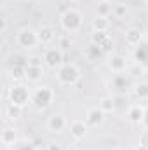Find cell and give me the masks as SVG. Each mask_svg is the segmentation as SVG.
I'll return each instance as SVG.
<instances>
[{
  "label": "cell",
  "mask_w": 148,
  "mask_h": 150,
  "mask_svg": "<svg viewBox=\"0 0 148 150\" xmlns=\"http://www.w3.org/2000/svg\"><path fill=\"white\" fill-rule=\"evenodd\" d=\"M61 26H63V30H66L70 33L78 32L82 28V16H80V12L75 11V9H68L66 12H63V16H61Z\"/></svg>",
  "instance_id": "cell-1"
},
{
  "label": "cell",
  "mask_w": 148,
  "mask_h": 150,
  "mask_svg": "<svg viewBox=\"0 0 148 150\" xmlns=\"http://www.w3.org/2000/svg\"><path fill=\"white\" fill-rule=\"evenodd\" d=\"M58 79L65 86H73L75 82H78V79H80V72H78V68L75 65H65V67L59 68Z\"/></svg>",
  "instance_id": "cell-2"
},
{
  "label": "cell",
  "mask_w": 148,
  "mask_h": 150,
  "mask_svg": "<svg viewBox=\"0 0 148 150\" xmlns=\"http://www.w3.org/2000/svg\"><path fill=\"white\" fill-rule=\"evenodd\" d=\"M33 100H35V105L38 108H45L52 103L54 100V93L49 86H40L35 89V94H33Z\"/></svg>",
  "instance_id": "cell-3"
},
{
  "label": "cell",
  "mask_w": 148,
  "mask_h": 150,
  "mask_svg": "<svg viewBox=\"0 0 148 150\" xmlns=\"http://www.w3.org/2000/svg\"><path fill=\"white\" fill-rule=\"evenodd\" d=\"M9 100H11V103H14V105L25 107V105L30 101V91H28V87H25V86H21V84L11 87V91H9Z\"/></svg>",
  "instance_id": "cell-4"
},
{
  "label": "cell",
  "mask_w": 148,
  "mask_h": 150,
  "mask_svg": "<svg viewBox=\"0 0 148 150\" xmlns=\"http://www.w3.org/2000/svg\"><path fill=\"white\" fill-rule=\"evenodd\" d=\"M18 44L23 49H33L38 44V35L37 32H33L32 28H23L18 33Z\"/></svg>",
  "instance_id": "cell-5"
},
{
  "label": "cell",
  "mask_w": 148,
  "mask_h": 150,
  "mask_svg": "<svg viewBox=\"0 0 148 150\" xmlns=\"http://www.w3.org/2000/svg\"><path fill=\"white\" fill-rule=\"evenodd\" d=\"M44 61L49 68H58L63 61V51L59 47H52V49H47L45 54H44Z\"/></svg>",
  "instance_id": "cell-6"
},
{
  "label": "cell",
  "mask_w": 148,
  "mask_h": 150,
  "mask_svg": "<svg viewBox=\"0 0 148 150\" xmlns=\"http://www.w3.org/2000/svg\"><path fill=\"white\" fill-rule=\"evenodd\" d=\"M87 133V122L84 120H73L70 124V134L73 140H82Z\"/></svg>",
  "instance_id": "cell-7"
},
{
  "label": "cell",
  "mask_w": 148,
  "mask_h": 150,
  "mask_svg": "<svg viewBox=\"0 0 148 150\" xmlns=\"http://www.w3.org/2000/svg\"><path fill=\"white\" fill-rule=\"evenodd\" d=\"M145 117H147V113H145V108H143L141 105H132V107H129V110H127V119H129L131 122L140 124V122L145 120Z\"/></svg>",
  "instance_id": "cell-8"
},
{
  "label": "cell",
  "mask_w": 148,
  "mask_h": 150,
  "mask_svg": "<svg viewBox=\"0 0 148 150\" xmlns=\"http://www.w3.org/2000/svg\"><path fill=\"white\" fill-rule=\"evenodd\" d=\"M103 120H105V112L101 108H91L87 112V115H85V122L89 126H94V127L103 124Z\"/></svg>",
  "instance_id": "cell-9"
},
{
  "label": "cell",
  "mask_w": 148,
  "mask_h": 150,
  "mask_svg": "<svg viewBox=\"0 0 148 150\" xmlns=\"http://www.w3.org/2000/svg\"><path fill=\"white\" fill-rule=\"evenodd\" d=\"M37 35H38V44H51L56 37V32H54L52 26H40Z\"/></svg>",
  "instance_id": "cell-10"
},
{
  "label": "cell",
  "mask_w": 148,
  "mask_h": 150,
  "mask_svg": "<svg viewBox=\"0 0 148 150\" xmlns=\"http://www.w3.org/2000/svg\"><path fill=\"white\" fill-rule=\"evenodd\" d=\"M47 126H49V131H52V133H61V131L66 127V119H65L63 115H52V117L49 119Z\"/></svg>",
  "instance_id": "cell-11"
},
{
  "label": "cell",
  "mask_w": 148,
  "mask_h": 150,
  "mask_svg": "<svg viewBox=\"0 0 148 150\" xmlns=\"http://www.w3.org/2000/svg\"><path fill=\"white\" fill-rule=\"evenodd\" d=\"M108 67L111 68V72L122 74V72L125 70V58H122V56H118V54L111 56L110 59H108Z\"/></svg>",
  "instance_id": "cell-12"
},
{
  "label": "cell",
  "mask_w": 148,
  "mask_h": 150,
  "mask_svg": "<svg viewBox=\"0 0 148 150\" xmlns=\"http://www.w3.org/2000/svg\"><path fill=\"white\" fill-rule=\"evenodd\" d=\"M141 32L138 30V28H129L127 32H125V42L129 44V45H140V42H141Z\"/></svg>",
  "instance_id": "cell-13"
},
{
  "label": "cell",
  "mask_w": 148,
  "mask_h": 150,
  "mask_svg": "<svg viewBox=\"0 0 148 150\" xmlns=\"http://www.w3.org/2000/svg\"><path fill=\"white\" fill-rule=\"evenodd\" d=\"M42 77H44V70H42V67H30V65H26V79H28V80H32V82H38Z\"/></svg>",
  "instance_id": "cell-14"
},
{
  "label": "cell",
  "mask_w": 148,
  "mask_h": 150,
  "mask_svg": "<svg viewBox=\"0 0 148 150\" xmlns=\"http://www.w3.org/2000/svg\"><path fill=\"white\" fill-rule=\"evenodd\" d=\"M0 140H2V143L4 145H14V142H16V131L12 129V127H5L4 131H2V136H0Z\"/></svg>",
  "instance_id": "cell-15"
},
{
  "label": "cell",
  "mask_w": 148,
  "mask_h": 150,
  "mask_svg": "<svg viewBox=\"0 0 148 150\" xmlns=\"http://www.w3.org/2000/svg\"><path fill=\"white\" fill-rule=\"evenodd\" d=\"M110 26V21L108 18H101V16H96V19L92 21V28L94 32H106Z\"/></svg>",
  "instance_id": "cell-16"
},
{
  "label": "cell",
  "mask_w": 148,
  "mask_h": 150,
  "mask_svg": "<svg viewBox=\"0 0 148 150\" xmlns=\"http://www.w3.org/2000/svg\"><path fill=\"white\" fill-rule=\"evenodd\" d=\"M96 11H98V16H101V18H108V16L111 14V5H110V2H105V0H101V2L98 4Z\"/></svg>",
  "instance_id": "cell-17"
},
{
  "label": "cell",
  "mask_w": 148,
  "mask_h": 150,
  "mask_svg": "<svg viewBox=\"0 0 148 150\" xmlns=\"http://www.w3.org/2000/svg\"><path fill=\"white\" fill-rule=\"evenodd\" d=\"M99 108L103 110L105 113H110L115 110V101L108 98V96H105V98H101V101H99Z\"/></svg>",
  "instance_id": "cell-18"
},
{
  "label": "cell",
  "mask_w": 148,
  "mask_h": 150,
  "mask_svg": "<svg viewBox=\"0 0 148 150\" xmlns=\"http://www.w3.org/2000/svg\"><path fill=\"white\" fill-rule=\"evenodd\" d=\"M134 96L140 100H148V84H138L134 87Z\"/></svg>",
  "instance_id": "cell-19"
},
{
  "label": "cell",
  "mask_w": 148,
  "mask_h": 150,
  "mask_svg": "<svg viewBox=\"0 0 148 150\" xmlns=\"http://www.w3.org/2000/svg\"><path fill=\"white\" fill-rule=\"evenodd\" d=\"M21 113H23V107L14 105V103H9V107H7V115H9L11 119H18V117H21Z\"/></svg>",
  "instance_id": "cell-20"
},
{
  "label": "cell",
  "mask_w": 148,
  "mask_h": 150,
  "mask_svg": "<svg viewBox=\"0 0 148 150\" xmlns=\"http://www.w3.org/2000/svg\"><path fill=\"white\" fill-rule=\"evenodd\" d=\"M106 38H110L106 32H94V33H92V37H91V42H92V44H96V45H101Z\"/></svg>",
  "instance_id": "cell-21"
},
{
  "label": "cell",
  "mask_w": 148,
  "mask_h": 150,
  "mask_svg": "<svg viewBox=\"0 0 148 150\" xmlns=\"http://www.w3.org/2000/svg\"><path fill=\"white\" fill-rule=\"evenodd\" d=\"M25 77H26V67L16 65V67L12 68V79H14V80H21V79H25Z\"/></svg>",
  "instance_id": "cell-22"
},
{
  "label": "cell",
  "mask_w": 148,
  "mask_h": 150,
  "mask_svg": "<svg viewBox=\"0 0 148 150\" xmlns=\"http://www.w3.org/2000/svg\"><path fill=\"white\" fill-rule=\"evenodd\" d=\"M101 54V47L96 45V44H91L89 49H87V58H98Z\"/></svg>",
  "instance_id": "cell-23"
},
{
  "label": "cell",
  "mask_w": 148,
  "mask_h": 150,
  "mask_svg": "<svg viewBox=\"0 0 148 150\" xmlns=\"http://www.w3.org/2000/svg\"><path fill=\"white\" fill-rule=\"evenodd\" d=\"M113 12H115V16H117V18H124V16L127 14V7H125L124 4H118V5H115Z\"/></svg>",
  "instance_id": "cell-24"
},
{
  "label": "cell",
  "mask_w": 148,
  "mask_h": 150,
  "mask_svg": "<svg viewBox=\"0 0 148 150\" xmlns=\"http://www.w3.org/2000/svg\"><path fill=\"white\" fill-rule=\"evenodd\" d=\"M42 61H44V59H42L40 56H32V58L28 59V65H30V67H42Z\"/></svg>",
  "instance_id": "cell-25"
},
{
  "label": "cell",
  "mask_w": 148,
  "mask_h": 150,
  "mask_svg": "<svg viewBox=\"0 0 148 150\" xmlns=\"http://www.w3.org/2000/svg\"><path fill=\"white\" fill-rule=\"evenodd\" d=\"M70 47V40L68 38H59V49H68Z\"/></svg>",
  "instance_id": "cell-26"
},
{
  "label": "cell",
  "mask_w": 148,
  "mask_h": 150,
  "mask_svg": "<svg viewBox=\"0 0 148 150\" xmlns=\"http://www.w3.org/2000/svg\"><path fill=\"white\" fill-rule=\"evenodd\" d=\"M140 145H145V147H148V131H145V133L140 136Z\"/></svg>",
  "instance_id": "cell-27"
},
{
  "label": "cell",
  "mask_w": 148,
  "mask_h": 150,
  "mask_svg": "<svg viewBox=\"0 0 148 150\" xmlns=\"http://www.w3.org/2000/svg\"><path fill=\"white\" fill-rule=\"evenodd\" d=\"M99 47H101L103 51H110V47H111V40H110V38H106V40H105V42H103V44H101Z\"/></svg>",
  "instance_id": "cell-28"
},
{
  "label": "cell",
  "mask_w": 148,
  "mask_h": 150,
  "mask_svg": "<svg viewBox=\"0 0 148 150\" xmlns=\"http://www.w3.org/2000/svg\"><path fill=\"white\" fill-rule=\"evenodd\" d=\"M5 30H7V19H5V18H2V21H0V32H2V33H5Z\"/></svg>",
  "instance_id": "cell-29"
},
{
  "label": "cell",
  "mask_w": 148,
  "mask_h": 150,
  "mask_svg": "<svg viewBox=\"0 0 148 150\" xmlns=\"http://www.w3.org/2000/svg\"><path fill=\"white\" fill-rule=\"evenodd\" d=\"M47 150H61V147L56 143H51V145H47Z\"/></svg>",
  "instance_id": "cell-30"
},
{
  "label": "cell",
  "mask_w": 148,
  "mask_h": 150,
  "mask_svg": "<svg viewBox=\"0 0 148 150\" xmlns=\"http://www.w3.org/2000/svg\"><path fill=\"white\" fill-rule=\"evenodd\" d=\"M136 150H148V147H145V145H138Z\"/></svg>",
  "instance_id": "cell-31"
},
{
  "label": "cell",
  "mask_w": 148,
  "mask_h": 150,
  "mask_svg": "<svg viewBox=\"0 0 148 150\" xmlns=\"http://www.w3.org/2000/svg\"><path fill=\"white\" fill-rule=\"evenodd\" d=\"M18 2H21V4H23V2H28V0H18Z\"/></svg>",
  "instance_id": "cell-32"
},
{
  "label": "cell",
  "mask_w": 148,
  "mask_h": 150,
  "mask_svg": "<svg viewBox=\"0 0 148 150\" xmlns=\"http://www.w3.org/2000/svg\"><path fill=\"white\" fill-rule=\"evenodd\" d=\"M105 2H110V4H111V2H113V0H105Z\"/></svg>",
  "instance_id": "cell-33"
},
{
  "label": "cell",
  "mask_w": 148,
  "mask_h": 150,
  "mask_svg": "<svg viewBox=\"0 0 148 150\" xmlns=\"http://www.w3.org/2000/svg\"><path fill=\"white\" fill-rule=\"evenodd\" d=\"M70 2H73V0H70Z\"/></svg>",
  "instance_id": "cell-34"
},
{
  "label": "cell",
  "mask_w": 148,
  "mask_h": 150,
  "mask_svg": "<svg viewBox=\"0 0 148 150\" xmlns=\"http://www.w3.org/2000/svg\"><path fill=\"white\" fill-rule=\"evenodd\" d=\"M147 4H148V0H147Z\"/></svg>",
  "instance_id": "cell-35"
}]
</instances>
